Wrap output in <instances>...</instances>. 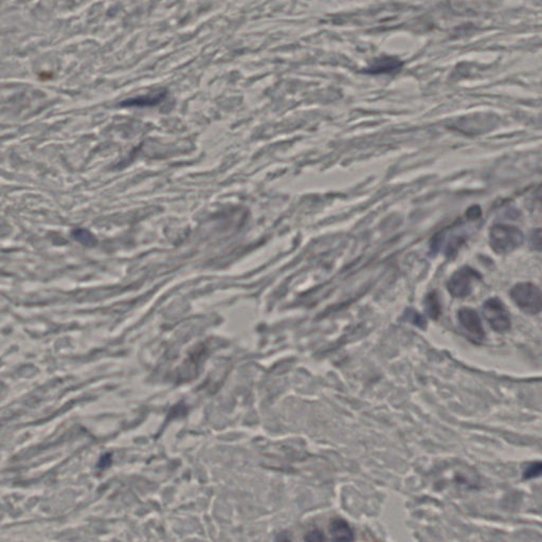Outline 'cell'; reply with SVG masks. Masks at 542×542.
I'll return each mask as SVG.
<instances>
[{
    "label": "cell",
    "mask_w": 542,
    "mask_h": 542,
    "mask_svg": "<svg viewBox=\"0 0 542 542\" xmlns=\"http://www.w3.org/2000/svg\"><path fill=\"white\" fill-rule=\"evenodd\" d=\"M467 235L465 224H456L435 236L431 242V251L438 254L440 250L444 249L446 256L452 258L456 256L460 246L466 242Z\"/></svg>",
    "instance_id": "cell-1"
},
{
    "label": "cell",
    "mask_w": 542,
    "mask_h": 542,
    "mask_svg": "<svg viewBox=\"0 0 542 542\" xmlns=\"http://www.w3.org/2000/svg\"><path fill=\"white\" fill-rule=\"evenodd\" d=\"M522 242V232L513 226L496 225L490 230V247L496 254H511L520 247Z\"/></svg>",
    "instance_id": "cell-2"
},
{
    "label": "cell",
    "mask_w": 542,
    "mask_h": 542,
    "mask_svg": "<svg viewBox=\"0 0 542 542\" xmlns=\"http://www.w3.org/2000/svg\"><path fill=\"white\" fill-rule=\"evenodd\" d=\"M513 302L521 311L536 315L542 311V293L532 283H519L511 291Z\"/></svg>",
    "instance_id": "cell-3"
},
{
    "label": "cell",
    "mask_w": 542,
    "mask_h": 542,
    "mask_svg": "<svg viewBox=\"0 0 542 542\" xmlns=\"http://www.w3.org/2000/svg\"><path fill=\"white\" fill-rule=\"evenodd\" d=\"M483 315L497 333H506L511 329L509 311L499 299H488L483 305Z\"/></svg>",
    "instance_id": "cell-4"
},
{
    "label": "cell",
    "mask_w": 542,
    "mask_h": 542,
    "mask_svg": "<svg viewBox=\"0 0 542 542\" xmlns=\"http://www.w3.org/2000/svg\"><path fill=\"white\" fill-rule=\"evenodd\" d=\"M480 279L478 271L468 266L462 267L448 281L447 288L454 297H465L472 293V282Z\"/></svg>",
    "instance_id": "cell-5"
},
{
    "label": "cell",
    "mask_w": 542,
    "mask_h": 542,
    "mask_svg": "<svg viewBox=\"0 0 542 542\" xmlns=\"http://www.w3.org/2000/svg\"><path fill=\"white\" fill-rule=\"evenodd\" d=\"M458 321L460 325L470 334L474 341L482 342L484 340L485 332L483 330L482 322L477 311L472 309H462L458 311Z\"/></svg>",
    "instance_id": "cell-6"
},
{
    "label": "cell",
    "mask_w": 542,
    "mask_h": 542,
    "mask_svg": "<svg viewBox=\"0 0 542 542\" xmlns=\"http://www.w3.org/2000/svg\"><path fill=\"white\" fill-rule=\"evenodd\" d=\"M333 542H352L354 540V532L346 521L342 519H335L330 525Z\"/></svg>",
    "instance_id": "cell-7"
},
{
    "label": "cell",
    "mask_w": 542,
    "mask_h": 542,
    "mask_svg": "<svg viewBox=\"0 0 542 542\" xmlns=\"http://www.w3.org/2000/svg\"><path fill=\"white\" fill-rule=\"evenodd\" d=\"M403 66V63L401 61L394 58H382L375 61L370 67H369V73H385V72H393V71L398 70L401 67Z\"/></svg>",
    "instance_id": "cell-8"
},
{
    "label": "cell",
    "mask_w": 542,
    "mask_h": 542,
    "mask_svg": "<svg viewBox=\"0 0 542 542\" xmlns=\"http://www.w3.org/2000/svg\"><path fill=\"white\" fill-rule=\"evenodd\" d=\"M426 311L428 316L432 319H438L441 313V303H440L439 295L435 291H432L426 297L425 301Z\"/></svg>",
    "instance_id": "cell-9"
},
{
    "label": "cell",
    "mask_w": 542,
    "mask_h": 542,
    "mask_svg": "<svg viewBox=\"0 0 542 542\" xmlns=\"http://www.w3.org/2000/svg\"><path fill=\"white\" fill-rule=\"evenodd\" d=\"M72 234L73 238H75V240H79V242H82L84 245L93 246L97 244V240H95V236L91 235L86 230H75Z\"/></svg>",
    "instance_id": "cell-10"
},
{
    "label": "cell",
    "mask_w": 542,
    "mask_h": 542,
    "mask_svg": "<svg viewBox=\"0 0 542 542\" xmlns=\"http://www.w3.org/2000/svg\"><path fill=\"white\" fill-rule=\"evenodd\" d=\"M403 317H405V320L411 322V323L415 324V325H417V327H421V329H425V318H424L423 316L419 315V313H417V311H413V309H408V311H405V316H403Z\"/></svg>",
    "instance_id": "cell-11"
},
{
    "label": "cell",
    "mask_w": 542,
    "mask_h": 542,
    "mask_svg": "<svg viewBox=\"0 0 542 542\" xmlns=\"http://www.w3.org/2000/svg\"><path fill=\"white\" fill-rule=\"evenodd\" d=\"M529 246L536 251L542 252V229H536L529 235Z\"/></svg>",
    "instance_id": "cell-12"
},
{
    "label": "cell",
    "mask_w": 542,
    "mask_h": 542,
    "mask_svg": "<svg viewBox=\"0 0 542 542\" xmlns=\"http://www.w3.org/2000/svg\"><path fill=\"white\" fill-rule=\"evenodd\" d=\"M540 476H542V462H537L527 466L523 474L525 479L538 478Z\"/></svg>",
    "instance_id": "cell-13"
},
{
    "label": "cell",
    "mask_w": 542,
    "mask_h": 542,
    "mask_svg": "<svg viewBox=\"0 0 542 542\" xmlns=\"http://www.w3.org/2000/svg\"><path fill=\"white\" fill-rule=\"evenodd\" d=\"M305 542H325V537H324L323 533L319 529H313L309 532L307 536H305Z\"/></svg>",
    "instance_id": "cell-14"
},
{
    "label": "cell",
    "mask_w": 542,
    "mask_h": 542,
    "mask_svg": "<svg viewBox=\"0 0 542 542\" xmlns=\"http://www.w3.org/2000/svg\"><path fill=\"white\" fill-rule=\"evenodd\" d=\"M162 99V97H161V95H159L158 97L153 98V99H146V100H134V101H126V105L127 106H132V105H153V104L158 103L160 100Z\"/></svg>",
    "instance_id": "cell-15"
},
{
    "label": "cell",
    "mask_w": 542,
    "mask_h": 542,
    "mask_svg": "<svg viewBox=\"0 0 542 542\" xmlns=\"http://www.w3.org/2000/svg\"><path fill=\"white\" fill-rule=\"evenodd\" d=\"M109 464H111V456L106 454V456H102L101 460H100V467H106Z\"/></svg>",
    "instance_id": "cell-16"
},
{
    "label": "cell",
    "mask_w": 542,
    "mask_h": 542,
    "mask_svg": "<svg viewBox=\"0 0 542 542\" xmlns=\"http://www.w3.org/2000/svg\"><path fill=\"white\" fill-rule=\"evenodd\" d=\"M277 542H289V538L288 536L286 535V534L282 533L280 536L278 537V541Z\"/></svg>",
    "instance_id": "cell-17"
},
{
    "label": "cell",
    "mask_w": 542,
    "mask_h": 542,
    "mask_svg": "<svg viewBox=\"0 0 542 542\" xmlns=\"http://www.w3.org/2000/svg\"><path fill=\"white\" fill-rule=\"evenodd\" d=\"M538 195H539L540 199H542V187L540 189L539 193H538Z\"/></svg>",
    "instance_id": "cell-18"
}]
</instances>
